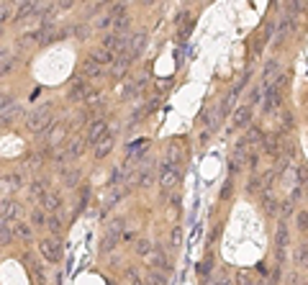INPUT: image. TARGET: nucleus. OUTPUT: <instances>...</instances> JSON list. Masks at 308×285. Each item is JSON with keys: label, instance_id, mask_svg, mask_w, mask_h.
<instances>
[{"label": "nucleus", "instance_id": "nucleus-38", "mask_svg": "<svg viewBox=\"0 0 308 285\" xmlns=\"http://www.w3.org/2000/svg\"><path fill=\"white\" fill-rule=\"evenodd\" d=\"M5 183L11 185V188H21V185H23V177L18 175V172H13V175H8V177H5Z\"/></svg>", "mask_w": 308, "mask_h": 285}, {"label": "nucleus", "instance_id": "nucleus-36", "mask_svg": "<svg viewBox=\"0 0 308 285\" xmlns=\"http://www.w3.org/2000/svg\"><path fill=\"white\" fill-rule=\"evenodd\" d=\"M141 149H147V139L131 141V144H129V154H137V152H141Z\"/></svg>", "mask_w": 308, "mask_h": 285}, {"label": "nucleus", "instance_id": "nucleus-2", "mask_svg": "<svg viewBox=\"0 0 308 285\" xmlns=\"http://www.w3.org/2000/svg\"><path fill=\"white\" fill-rule=\"evenodd\" d=\"M41 254H44V260L47 262H59L62 260V242H59V236H47V239H41Z\"/></svg>", "mask_w": 308, "mask_h": 285}, {"label": "nucleus", "instance_id": "nucleus-41", "mask_svg": "<svg viewBox=\"0 0 308 285\" xmlns=\"http://www.w3.org/2000/svg\"><path fill=\"white\" fill-rule=\"evenodd\" d=\"M31 193L36 195V198H41V195H44V193H47V190H44V183H41V180H36V183H31Z\"/></svg>", "mask_w": 308, "mask_h": 285}, {"label": "nucleus", "instance_id": "nucleus-50", "mask_svg": "<svg viewBox=\"0 0 308 285\" xmlns=\"http://www.w3.org/2000/svg\"><path fill=\"white\" fill-rule=\"evenodd\" d=\"M213 285H231L229 280H221V283H213Z\"/></svg>", "mask_w": 308, "mask_h": 285}, {"label": "nucleus", "instance_id": "nucleus-26", "mask_svg": "<svg viewBox=\"0 0 308 285\" xmlns=\"http://www.w3.org/2000/svg\"><path fill=\"white\" fill-rule=\"evenodd\" d=\"M265 149H267V152L273 154V157L280 159V154H283V141H280L277 136H273V139H267V141H265Z\"/></svg>", "mask_w": 308, "mask_h": 285}, {"label": "nucleus", "instance_id": "nucleus-16", "mask_svg": "<svg viewBox=\"0 0 308 285\" xmlns=\"http://www.w3.org/2000/svg\"><path fill=\"white\" fill-rule=\"evenodd\" d=\"M85 83H83V77H75L72 80V85H69V90H67V98L69 101H83V95H85Z\"/></svg>", "mask_w": 308, "mask_h": 285}, {"label": "nucleus", "instance_id": "nucleus-3", "mask_svg": "<svg viewBox=\"0 0 308 285\" xmlns=\"http://www.w3.org/2000/svg\"><path fill=\"white\" fill-rule=\"evenodd\" d=\"M101 47L105 51H111L113 57H119V54H123V51H126V36H123V34H116V31L113 34H105Z\"/></svg>", "mask_w": 308, "mask_h": 285}, {"label": "nucleus", "instance_id": "nucleus-35", "mask_svg": "<svg viewBox=\"0 0 308 285\" xmlns=\"http://www.w3.org/2000/svg\"><path fill=\"white\" fill-rule=\"evenodd\" d=\"M152 247H154L152 242H147V239H139V242H137V252H139V254H144V257H147V254L152 252Z\"/></svg>", "mask_w": 308, "mask_h": 285}, {"label": "nucleus", "instance_id": "nucleus-23", "mask_svg": "<svg viewBox=\"0 0 308 285\" xmlns=\"http://www.w3.org/2000/svg\"><path fill=\"white\" fill-rule=\"evenodd\" d=\"M62 183H65L67 188H75V185L80 183V170L77 167H65V170H62Z\"/></svg>", "mask_w": 308, "mask_h": 285}, {"label": "nucleus", "instance_id": "nucleus-21", "mask_svg": "<svg viewBox=\"0 0 308 285\" xmlns=\"http://www.w3.org/2000/svg\"><path fill=\"white\" fill-rule=\"evenodd\" d=\"M26 265H29V272H31V283L34 285H44V270H41V265L36 262V260H29V257H26Z\"/></svg>", "mask_w": 308, "mask_h": 285}, {"label": "nucleus", "instance_id": "nucleus-46", "mask_svg": "<svg viewBox=\"0 0 308 285\" xmlns=\"http://www.w3.org/2000/svg\"><path fill=\"white\" fill-rule=\"evenodd\" d=\"M293 211V201H285V203H280V213H283V216H288V213Z\"/></svg>", "mask_w": 308, "mask_h": 285}, {"label": "nucleus", "instance_id": "nucleus-20", "mask_svg": "<svg viewBox=\"0 0 308 285\" xmlns=\"http://www.w3.org/2000/svg\"><path fill=\"white\" fill-rule=\"evenodd\" d=\"M11 231H13L18 239H23V242H31V234H34V231H31L29 224H23V221H13V224H11Z\"/></svg>", "mask_w": 308, "mask_h": 285}, {"label": "nucleus", "instance_id": "nucleus-29", "mask_svg": "<svg viewBox=\"0 0 308 285\" xmlns=\"http://www.w3.org/2000/svg\"><path fill=\"white\" fill-rule=\"evenodd\" d=\"M147 285H167V275L162 272V270H149Z\"/></svg>", "mask_w": 308, "mask_h": 285}, {"label": "nucleus", "instance_id": "nucleus-9", "mask_svg": "<svg viewBox=\"0 0 308 285\" xmlns=\"http://www.w3.org/2000/svg\"><path fill=\"white\" fill-rule=\"evenodd\" d=\"M231 121H234V126H237V129L249 126V121H252V105H239V108L234 111Z\"/></svg>", "mask_w": 308, "mask_h": 285}, {"label": "nucleus", "instance_id": "nucleus-15", "mask_svg": "<svg viewBox=\"0 0 308 285\" xmlns=\"http://www.w3.org/2000/svg\"><path fill=\"white\" fill-rule=\"evenodd\" d=\"M111 23H113V31L121 34V31L129 29L131 18H129V13H126V11H116V13H111Z\"/></svg>", "mask_w": 308, "mask_h": 285}, {"label": "nucleus", "instance_id": "nucleus-24", "mask_svg": "<svg viewBox=\"0 0 308 285\" xmlns=\"http://www.w3.org/2000/svg\"><path fill=\"white\" fill-rule=\"evenodd\" d=\"M262 206H265V211L270 213V216H277V211H280V203L275 201L273 190H265V198H262Z\"/></svg>", "mask_w": 308, "mask_h": 285}, {"label": "nucleus", "instance_id": "nucleus-47", "mask_svg": "<svg viewBox=\"0 0 308 285\" xmlns=\"http://www.w3.org/2000/svg\"><path fill=\"white\" fill-rule=\"evenodd\" d=\"M95 26H101V29H105V26H111V13H108V16H101Z\"/></svg>", "mask_w": 308, "mask_h": 285}, {"label": "nucleus", "instance_id": "nucleus-11", "mask_svg": "<svg viewBox=\"0 0 308 285\" xmlns=\"http://www.w3.org/2000/svg\"><path fill=\"white\" fill-rule=\"evenodd\" d=\"M18 203L16 201H11V198H3L0 201V221H11V218H16L18 216Z\"/></svg>", "mask_w": 308, "mask_h": 285}, {"label": "nucleus", "instance_id": "nucleus-34", "mask_svg": "<svg viewBox=\"0 0 308 285\" xmlns=\"http://www.w3.org/2000/svg\"><path fill=\"white\" fill-rule=\"evenodd\" d=\"M295 221H298V229H301V231H306V234H308V211H298Z\"/></svg>", "mask_w": 308, "mask_h": 285}, {"label": "nucleus", "instance_id": "nucleus-10", "mask_svg": "<svg viewBox=\"0 0 308 285\" xmlns=\"http://www.w3.org/2000/svg\"><path fill=\"white\" fill-rule=\"evenodd\" d=\"M113 134H105V136L98 141V144L93 147V154H95V159H103V157H108L111 154V149H113Z\"/></svg>", "mask_w": 308, "mask_h": 285}, {"label": "nucleus", "instance_id": "nucleus-48", "mask_svg": "<svg viewBox=\"0 0 308 285\" xmlns=\"http://www.w3.org/2000/svg\"><path fill=\"white\" fill-rule=\"evenodd\" d=\"M259 98H262L259 90H252V93H249V103H259Z\"/></svg>", "mask_w": 308, "mask_h": 285}, {"label": "nucleus", "instance_id": "nucleus-4", "mask_svg": "<svg viewBox=\"0 0 308 285\" xmlns=\"http://www.w3.org/2000/svg\"><path fill=\"white\" fill-rule=\"evenodd\" d=\"M147 265H149V270H162V272H167V270H170V265H167L165 249L154 244V247H152V252L147 254Z\"/></svg>", "mask_w": 308, "mask_h": 285}, {"label": "nucleus", "instance_id": "nucleus-17", "mask_svg": "<svg viewBox=\"0 0 308 285\" xmlns=\"http://www.w3.org/2000/svg\"><path fill=\"white\" fill-rule=\"evenodd\" d=\"M280 90L277 87H270L267 90V98H265V113H273V111H277L280 108Z\"/></svg>", "mask_w": 308, "mask_h": 285}, {"label": "nucleus", "instance_id": "nucleus-7", "mask_svg": "<svg viewBox=\"0 0 308 285\" xmlns=\"http://www.w3.org/2000/svg\"><path fill=\"white\" fill-rule=\"evenodd\" d=\"M21 116H23V108L18 103H11L8 108H3V113H0V126H11L16 118H21Z\"/></svg>", "mask_w": 308, "mask_h": 285}, {"label": "nucleus", "instance_id": "nucleus-12", "mask_svg": "<svg viewBox=\"0 0 308 285\" xmlns=\"http://www.w3.org/2000/svg\"><path fill=\"white\" fill-rule=\"evenodd\" d=\"M105 134H108V126H105V121H95L93 123V126H90L87 129V144H98V141H101L103 136H105Z\"/></svg>", "mask_w": 308, "mask_h": 285}, {"label": "nucleus", "instance_id": "nucleus-28", "mask_svg": "<svg viewBox=\"0 0 308 285\" xmlns=\"http://www.w3.org/2000/svg\"><path fill=\"white\" fill-rule=\"evenodd\" d=\"M275 72H277V59H270L267 65H265V69H262V83L270 85V80H273Z\"/></svg>", "mask_w": 308, "mask_h": 285}, {"label": "nucleus", "instance_id": "nucleus-37", "mask_svg": "<svg viewBox=\"0 0 308 285\" xmlns=\"http://www.w3.org/2000/svg\"><path fill=\"white\" fill-rule=\"evenodd\" d=\"M116 242H119V236H113V234H105V239H103V252H111V249L116 247Z\"/></svg>", "mask_w": 308, "mask_h": 285}, {"label": "nucleus", "instance_id": "nucleus-14", "mask_svg": "<svg viewBox=\"0 0 308 285\" xmlns=\"http://www.w3.org/2000/svg\"><path fill=\"white\" fill-rule=\"evenodd\" d=\"M41 208L49 211V213H57V211L62 208L59 193H44V195H41Z\"/></svg>", "mask_w": 308, "mask_h": 285}, {"label": "nucleus", "instance_id": "nucleus-22", "mask_svg": "<svg viewBox=\"0 0 308 285\" xmlns=\"http://www.w3.org/2000/svg\"><path fill=\"white\" fill-rule=\"evenodd\" d=\"M291 31H293V16H283V18H280V26H277V44L285 41Z\"/></svg>", "mask_w": 308, "mask_h": 285}, {"label": "nucleus", "instance_id": "nucleus-19", "mask_svg": "<svg viewBox=\"0 0 308 285\" xmlns=\"http://www.w3.org/2000/svg\"><path fill=\"white\" fill-rule=\"evenodd\" d=\"M44 5H39V3H21L18 5V13H16V21H23V18H29V16H34V13H39Z\"/></svg>", "mask_w": 308, "mask_h": 285}, {"label": "nucleus", "instance_id": "nucleus-33", "mask_svg": "<svg viewBox=\"0 0 308 285\" xmlns=\"http://www.w3.org/2000/svg\"><path fill=\"white\" fill-rule=\"evenodd\" d=\"M11 239H13V231L8 224L0 226V247H5V244H11Z\"/></svg>", "mask_w": 308, "mask_h": 285}, {"label": "nucleus", "instance_id": "nucleus-8", "mask_svg": "<svg viewBox=\"0 0 308 285\" xmlns=\"http://www.w3.org/2000/svg\"><path fill=\"white\" fill-rule=\"evenodd\" d=\"M129 65H131V57L126 54V51H123V54H119V57L113 59V69H111V77H113V80H121V77L126 75V69H129Z\"/></svg>", "mask_w": 308, "mask_h": 285}, {"label": "nucleus", "instance_id": "nucleus-32", "mask_svg": "<svg viewBox=\"0 0 308 285\" xmlns=\"http://www.w3.org/2000/svg\"><path fill=\"white\" fill-rule=\"evenodd\" d=\"M44 226H47V229L51 231V234L57 236V234H59V229H62V221H59L57 216H49L47 221H44Z\"/></svg>", "mask_w": 308, "mask_h": 285}, {"label": "nucleus", "instance_id": "nucleus-1", "mask_svg": "<svg viewBox=\"0 0 308 285\" xmlns=\"http://www.w3.org/2000/svg\"><path fill=\"white\" fill-rule=\"evenodd\" d=\"M51 123H54L51 121V108H39L26 118V129L29 131H44V129H49Z\"/></svg>", "mask_w": 308, "mask_h": 285}, {"label": "nucleus", "instance_id": "nucleus-5", "mask_svg": "<svg viewBox=\"0 0 308 285\" xmlns=\"http://www.w3.org/2000/svg\"><path fill=\"white\" fill-rule=\"evenodd\" d=\"M159 183H162V188H165V190H172L180 183V172L170 162H165V165L159 167Z\"/></svg>", "mask_w": 308, "mask_h": 285}, {"label": "nucleus", "instance_id": "nucleus-30", "mask_svg": "<svg viewBox=\"0 0 308 285\" xmlns=\"http://www.w3.org/2000/svg\"><path fill=\"white\" fill-rule=\"evenodd\" d=\"M83 72L87 75V77H101V72H103V67L101 65H95L93 59H87L85 65H83Z\"/></svg>", "mask_w": 308, "mask_h": 285}, {"label": "nucleus", "instance_id": "nucleus-49", "mask_svg": "<svg viewBox=\"0 0 308 285\" xmlns=\"http://www.w3.org/2000/svg\"><path fill=\"white\" fill-rule=\"evenodd\" d=\"M26 167H31V170H34V167H39V159H36V157H29V159H26Z\"/></svg>", "mask_w": 308, "mask_h": 285}, {"label": "nucleus", "instance_id": "nucleus-13", "mask_svg": "<svg viewBox=\"0 0 308 285\" xmlns=\"http://www.w3.org/2000/svg\"><path fill=\"white\" fill-rule=\"evenodd\" d=\"M275 244H277V252H285L288 244H291V231H288V224H285V221H280V224H277Z\"/></svg>", "mask_w": 308, "mask_h": 285}, {"label": "nucleus", "instance_id": "nucleus-39", "mask_svg": "<svg viewBox=\"0 0 308 285\" xmlns=\"http://www.w3.org/2000/svg\"><path fill=\"white\" fill-rule=\"evenodd\" d=\"M31 221H34L36 226H44V211L41 208H34L31 211Z\"/></svg>", "mask_w": 308, "mask_h": 285}, {"label": "nucleus", "instance_id": "nucleus-44", "mask_svg": "<svg viewBox=\"0 0 308 285\" xmlns=\"http://www.w3.org/2000/svg\"><path fill=\"white\" fill-rule=\"evenodd\" d=\"M152 177H154V175H152L149 170H147V172H141V175H139V185H141V188H147V185H152Z\"/></svg>", "mask_w": 308, "mask_h": 285}, {"label": "nucleus", "instance_id": "nucleus-45", "mask_svg": "<svg viewBox=\"0 0 308 285\" xmlns=\"http://www.w3.org/2000/svg\"><path fill=\"white\" fill-rule=\"evenodd\" d=\"M126 278H129V285H144V283L139 280V275L134 272V270H129V272H126Z\"/></svg>", "mask_w": 308, "mask_h": 285}, {"label": "nucleus", "instance_id": "nucleus-43", "mask_svg": "<svg viewBox=\"0 0 308 285\" xmlns=\"http://www.w3.org/2000/svg\"><path fill=\"white\" fill-rule=\"evenodd\" d=\"M13 16V11H11V5H0V23H5L8 18Z\"/></svg>", "mask_w": 308, "mask_h": 285}, {"label": "nucleus", "instance_id": "nucleus-31", "mask_svg": "<svg viewBox=\"0 0 308 285\" xmlns=\"http://www.w3.org/2000/svg\"><path fill=\"white\" fill-rule=\"evenodd\" d=\"M237 285H257L249 270H237Z\"/></svg>", "mask_w": 308, "mask_h": 285}, {"label": "nucleus", "instance_id": "nucleus-40", "mask_svg": "<svg viewBox=\"0 0 308 285\" xmlns=\"http://www.w3.org/2000/svg\"><path fill=\"white\" fill-rule=\"evenodd\" d=\"M295 172H298V177H301V185H306V183H308V170H306V165H303V162H298Z\"/></svg>", "mask_w": 308, "mask_h": 285}, {"label": "nucleus", "instance_id": "nucleus-18", "mask_svg": "<svg viewBox=\"0 0 308 285\" xmlns=\"http://www.w3.org/2000/svg\"><path fill=\"white\" fill-rule=\"evenodd\" d=\"M90 59H93L95 65H101V67H103V65H113V59H116V57L111 54V51H105L103 47H98V49L90 51Z\"/></svg>", "mask_w": 308, "mask_h": 285}, {"label": "nucleus", "instance_id": "nucleus-42", "mask_svg": "<svg viewBox=\"0 0 308 285\" xmlns=\"http://www.w3.org/2000/svg\"><path fill=\"white\" fill-rule=\"evenodd\" d=\"M72 34H75V36H80V39H87V36H90V29H87V26H75V29H72Z\"/></svg>", "mask_w": 308, "mask_h": 285}, {"label": "nucleus", "instance_id": "nucleus-25", "mask_svg": "<svg viewBox=\"0 0 308 285\" xmlns=\"http://www.w3.org/2000/svg\"><path fill=\"white\" fill-rule=\"evenodd\" d=\"M293 260H295V265H301V267H306V270H308V244H298L295 247Z\"/></svg>", "mask_w": 308, "mask_h": 285}, {"label": "nucleus", "instance_id": "nucleus-27", "mask_svg": "<svg viewBox=\"0 0 308 285\" xmlns=\"http://www.w3.org/2000/svg\"><path fill=\"white\" fill-rule=\"evenodd\" d=\"M83 149H85V144H83V141H80V139H72L69 144H67V149H65V152H67V157H69V159H75V157H80V154H83Z\"/></svg>", "mask_w": 308, "mask_h": 285}, {"label": "nucleus", "instance_id": "nucleus-6", "mask_svg": "<svg viewBox=\"0 0 308 285\" xmlns=\"http://www.w3.org/2000/svg\"><path fill=\"white\" fill-rule=\"evenodd\" d=\"M144 47H147V34H137V36H131V41H126V54L137 59L144 51Z\"/></svg>", "mask_w": 308, "mask_h": 285}]
</instances>
